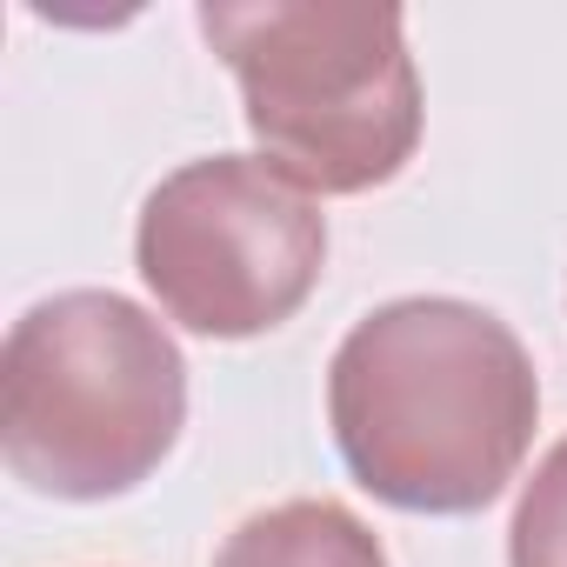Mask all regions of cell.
Here are the masks:
<instances>
[{
	"label": "cell",
	"mask_w": 567,
	"mask_h": 567,
	"mask_svg": "<svg viewBox=\"0 0 567 567\" xmlns=\"http://www.w3.org/2000/svg\"><path fill=\"white\" fill-rule=\"evenodd\" d=\"M187 361L167 328L101 288L28 308L0 354V454L54 501L141 487L181 441Z\"/></svg>",
	"instance_id": "obj_2"
},
{
	"label": "cell",
	"mask_w": 567,
	"mask_h": 567,
	"mask_svg": "<svg viewBox=\"0 0 567 567\" xmlns=\"http://www.w3.org/2000/svg\"><path fill=\"white\" fill-rule=\"evenodd\" d=\"M200 34L240 81L260 154L308 194H368L421 141V81L394 8L207 0Z\"/></svg>",
	"instance_id": "obj_3"
},
{
	"label": "cell",
	"mask_w": 567,
	"mask_h": 567,
	"mask_svg": "<svg viewBox=\"0 0 567 567\" xmlns=\"http://www.w3.org/2000/svg\"><path fill=\"white\" fill-rule=\"evenodd\" d=\"M134 260L167 321L207 341H247L295 321L315 295L328 214L274 161L214 154L147 194Z\"/></svg>",
	"instance_id": "obj_4"
},
{
	"label": "cell",
	"mask_w": 567,
	"mask_h": 567,
	"mask_svg": "<svg viewBox=\"0 0 567 567\" xmlns=\"http://www.w3.org/2000/svg\"><path fill=\"white\" fill-rule=\"evenodd\" d=\"M348 474L408 514H474L527 461L540 381L507 321L414 295L374 308L328 368Z\"/></svg>",
	"instance_id": "obj_1"
},
{
	"label": "cell",
	"mask_w": 567,
	"mask_h": 567,
	"mask_svg": "<svg viewBox=\"0 0 567 567\" xmlns=\"http://www.w3.org/2000/svg\"><path fill=\"white\" fill-rule=\"evenodd\" d=\"M507 567H567V441L520 487L507 527Z\"/></svg>",
	"instance_id": "obj_6"
},
{
	"label": "cell",
	"mask_w": 567,
	"mask_h": 567,
	"mask_svg": "<svg viewBox=\"0 0 567 567\" xmlns=\"http://www.w3.org/2000/svg\"><path fill=\"white\" fill-rule=\"evenodd\" d=\"M214 567H388L374 527L341 501H280L227 534Z\"/></svg>",
	"instance_id": "obj_5"
}]
</instances>
